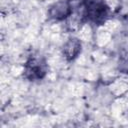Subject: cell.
I'll return each instance as SVG.
<instances>
[{
    "mask_svg": "<svg viewBox=\"0 0 128 128\" xmlns=\"http://www.w3.org/2000/svg\"><path fill=\"white\" fill-rule=\"evenodd\" d=\"M84 18L93 23H102L108 15V7L101 0H83Z\"/></svg>",
    "mask_w": 128,
    "mask_h": 128,
    "instance_id": "cell-1",
    "label": "cell"
},
{
    "mask_svg": "<svg viewBox=\"0 0 128 128\" xmlns=\"http://www.w3.org/2000/svg\"><path fill=\"white\" fill-rule=\"evenodd\" d=\"M73 14V4L71 0H59L53 3L48 10V16L55 21H63Z\"/></svg>",
    "mask_w": 128,
    "mask_h": 128,
    "instance_id": "cell-2",
    "label": "cell"
},
{
    "mask_svg": "<svg viewBox=\"0 0 128 128\" xmlns=\"http://www.w3.org/2000/svg\"><path fill=\"white\" fill-rule=\"evenodd\" d=\"M24 73L30 80L41 79L46 74V62L40 57H32L27 61Z\"/></svg>",
    "mask_w": 128,
    "mask_h": 128,
    "instance_id": "cell-3",
    "label": "cell"
},
{
    "mask_svg": "<svg viewBox=\"0 0 128 128\" xmlns=\"http://www.w3.org/2000/svg\"><path fill=\"white\" fill-rule=\"evenodd\" d=\"M81 49H82L81 41L78 38L72 37L69 38L64 43L62 48V53L68 61H72L78 57V55L81 52Z\"/></svg>",
    "mask_w": 128,
    "mask_h": 128,
    "instance_id": "cell-4",
    "label": "cell"
},
{
    "mask_svg": "<svg viewBox=\"0 0 128 128\" xmlns=\"http://www.w3.org/2000/svg\"><path fill=\"white\" fill-rule=\"evenodd\" d=\"M118 70H119L121 73L128 74V59L122 58V59L119 60V63H118Z\"/></svg>",
    "mask_w": 128,
    "mask_h": 128,
    "instance_id": "cell-5",
    "label": "cell"
}]
</instances>
